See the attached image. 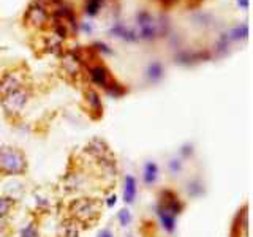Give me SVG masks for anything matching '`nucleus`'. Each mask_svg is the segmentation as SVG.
<instances>
[{"mask_svg": "<svg viewBox=\"0 0 253 237\" xmlns=\"http://www.w3.org/2000/svg\"><path fill=\"white\" fill-rule=\"evenodd\" d=\"M27 169V160L19 149L2 146L0 147V172L5 176H21Z\"/></svg>", "mask_w": 253, "mask_h": 237, "instance_id": "f03ea898", "label": "nucleus"}, {"mask_svg": "<svg viewBox=\"0 0 253 237\" xmlns=\"http://www.w3.org/2000/svg\"><path fill=\"white\" fill-rule=\"evenodd\" d=\"M26 19L29 21V24L40 29L47 26V22H49V5H47V0H32Z\"/></svg>", "mask_w": 253, "mask_h": 237, "instance_id": "20e7f679", "label": "nucleus"}, {"mask_svg": "<svg viewBox=\"0 0 253 237\" xmlns=\"http://www.w3.org/2000/svg\"><path fill=\"white\" fill-rule=\"evenodd\" d=\"M70 215L79 225H92L101 215V204L93 198H79L70 202Z\"/></svg>", "mask_w": 253, "mask_h": 237, "instance_id": "f257e3e1", "label": "nucleus"}, {"mask_svg": "<svg viewBox=\"0 0 253 237\" xmlns=\"http://www.w3.org/2000/svg\"><path fill=\"white\" fill-rule=\"evenodd\" d=\"M177 0H162V3L165 5V6H169V5H172V3H176Z\"/></svg>", "mask_w": 253, "mask_h": 237, "instance_id": "5701e85b", "label": "nucleus"}, {"mask_svg": "<svg viewBox=\"0 0 253 237\" xmlns=\"http://www.w3.org/2000/svg\"><path fill=\"white\" fill-rule=\"evenodd\" d=\"M59 236L60 237H78L79 236V223L73 218H68L62 221L59 226Z\"/></svg>", "mask_w": 253, "mask_h": 237, "instance_id": "6e6552de", "label": "nucleus"}, {"mask_svg": "<svg viewBox=\"0 0 253 237\" xmlns=\"http://www.w3.org/2000/svg\"><path fill=\"white\" fill-rule=\"evenodd\" d=\"M117 202V196L116 195H111L109 198H108V201H106V204H108V207H113V205Z\"/></svg>", "mask_w": 253, "mask_h": 237, "instance_id": "6ab92c4d", "label": "nucleus"}, {"mask_svg": "<svg viewBox=\"0 0 253 237\" xmlns=\"http://www.w3.org/2000/svg\"><path fill=\"white\" fill-rule=\"evenodd\" d=\"M169 168H171V171H172V172H177V171H180V168H182V163H180V160H172V161L169 163Z\"/></svg>", "mask_w": 253, "mask_h": 237, "instance_id": "a211bd4d", "label": "nucleus"}, {"mask_svg": "<svg viewBox=\"0 0 253 237\" xmlns=\"http://www.w3.org/2000/svg\"><path fill=\"white\" fill-rule=\"evenodd\" d=\"M6 229V220L5 218H0V233H3Z\"/></svg>", "mask_w": 253, "mask_h": 237, "instance_id": "4be33fe9", "label": "nucleus"}, {"mask_svg": "<svg viewBox=\"0 0 253 237\" xmlns=\"http://www.w3.org/2000/svg\"><path fill=\"white\" fill-rule=\"evenodd\" d=\"M21 237H40L37 226H35L34 223L27 225V226L21 231Z\"/></svg>", "mask_w": 253, "mask_h": 237, "instance_id": "2eb2a0df", "label": "nucleus"}, {"mask_svg": "<svg viewBox=\"0 0 253 237\" xmlns=\"http://www.w3.org/2000/svg\"><path fill=\"white\" fill-rule=\"evenodd\" d=\"M158 177V166L152 161H149L144 166V182L147 185H154Z\"/></svg>", "mask_w": 253, "mask_h": 237, "instance_id": "f8f14e48", "label": "nucleus"}, {"mask_svg": "<svg viewBox=\"0 0 253 237\" xmlns=\"http://www.w3.org/2000/svg\"><path fill=\"white\" fill-rule=\"evenodd\" d=\"M85 152L89 154L90 157L97 158L98 161L100 160H105V158H111V157H113V155H111V152H109L108 146L101 139H93V141H90L89 146L85 147Z\"/></svg>", "mask_w": 253, "mask_h": 237, "instance_id": "423d86ee", "label": "nucleus"}, {"mask_svg": "<svg viewBox=\"0 0 253 237\" xmlns=\"http://www.w3.org/2000/svg\"><path fill=\"white\" fill-rule=\"evenodd\" d=\"M103 2L105 0H87V3H85V14L87 16H97L98 14V11L101 10V5H103Z\"/></svg>", "mask_w": 253, "mask_h": 237, "instance_id": "ddd939ff", "label": "nucleus"}, {"mask_svg": "<svg viewBox=\"0 0 253 237\" xmlns=\"http://www.w3.org/2000/svg\"><path fill=\"white\" fill-rule=\"evenodd\" d=\"M237 3H239L244 10H249V0H237Z\"/></svg>", "mask_w": 253, "mask_h": 237, "instance_id": "412c9836", "label": "nucleus"}, {"mask_svg": "<svg viewBox=\"0 0 253 237\" xmlns=\"http://www.w3.org/2000/svg\"><path fill=\"white\" fill-rule=\"evenodd\" d=\"M163 73H165V70H163V65L160 62H152V63H149V67L146 70V75H147V79L150 82H157V81H160V79L163 78Z\"/></svg>", "mask_w": 253, "mask_h": 237, "instance_id": "9b49d317", "label": "nucleus"}, {"mask_svg": "<svg viewBox=\"0 0 253 237\" xmlns=\"http://www.w3.org/2000/svg\"><path fill=\"white\" fill-rule=\"evenodd\" d=\"M85 101H87V106H89V113L93 117H100L103 114V103H101L100 95L95 90L92 89L85 90Z\"/></svg>", "mask_w": 253, "mask_h": 237, "instance_id": "0eeeda50", "label": "nucleus"}, {"mask_svg": "<svg viewBox=\"0 0 253 237\" xmlns=\"http://www.w3.org/2000/svg\"><path fill=\"white\" fill-rule=\"evenodd\" d=\"M87 70H89L90 81L97 87H101L103 90H108L116 82V79L111 76V71L103 63H90L87 65Z\"/></svg>", "mask_w": 253, "mask_h": 237, "instance_id": "39448f33", "label": "nucleus"}, {"mask_svg": "<svg viewBox=\"0 0 253 237\" xmlns=\"http://www.w3.org/2000/svg\"><path fill=\"white\" fill-rule=\"evenodd\" d=\"M14 207V199L13 198H0V218H5L8 213Z\"/></svg>", "mask_w": 253, "mask_h": 237, "instance_id": "4468645a", "label": "nucleus"}, {"mask_svg": "<svg viewBox=\"0 0 253 237\" xmlns=\"http://www.w3.org/2000/svg\"><path fill=\"white\" fill-rule=\"evenodd\" d=\"M92 49H97V51L105 52V54H111V52H113V51H111L105 43H95V44L92 46Z\"/></svg>", "mask_w": 253, "mask_h": 237, "instance_id": "f3484780", "label": "nucleus"}, {"mask_svg": "<svg viewBox=\"0 0 253 237\" xmlns=\"http://www.w3.org/2000/svg\"><path fill=\"white\" fill-rule=\"evenodd\" d=\"M226 37L229 38V41H239V40H247L249 37V24L244 22L241 26L233 27L229 32H226Z\"/></svg>", "mask_w": 253, "mask_h": 237, "instance_id": "9d476101", "label": "nucleus"}, {"mask_svg": "<svg viewBox=\"0 0 253 237\" xmlns=\"http://www.w3.org/2000/svg\"><path fill=\"white\" fill-rule=\"evenodd\" d=\"M136 179L133 176H126L125 177V184H124V201L126 204H131L136 198Z\"/></svg>", "mask_w": 253, "mask_h": 237, "instance_id": "1a4fd4ad", "label": "nucleus"}, {"mask_svg": "<svg viewBox=\"0 0 253 237\" xmlns=\"http://www.w3.org/2000/svg\"><path fill=\"white\" fill-rule=\"evenodd\" d=\"M98 237H114V236H113V233L109 231V229H103V231L98 234Z\"/></svg>", "mask_w": 253, "mask_h": 237, "instance_id": "aec40b11", "label": "nucleus"}, {"mask_svg": "<svg viewBox=\"0 0 253 237\" xmlns=\"http://www.w3.org/2000/svg\"><path fill=\"white\" fill-rule=\"evenodd\" d=\"M29 98H30V90L26 85L6 93L5 97H2V106H3L5 114L10 117L19 116L22 113V109L26 108V105L29 103Z\"/></svg>", "mask_w": 253, "mask_h": 237, "instance_id": "7ed1b4c3", "label": "nucleus"}, {"mask_svg": "<svg viewBox=\"0 0 253 237\" xmlns=\"http://www.w3.org/2000/svg\"><path fill=\"white\" fill-rule=\"evenodd\" d=\"M119 221H121V225H122V226L130 225V221H131V215H130V212L126 210V209H122L121 212H119Z\"/></svg>", "mask_w": 253, "mask_h": 237, "instance_id": "dca6fc26", "label": "nucleus"}]
</instances>
